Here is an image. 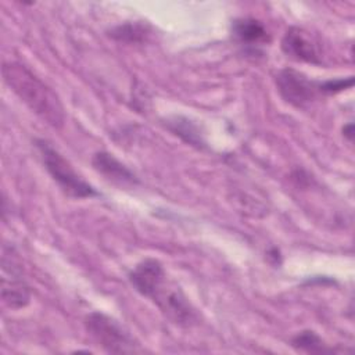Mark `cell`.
I'll use <instances>...</instances> for the list:
<instances>
[{
	"mask_svg": "<svg viewBox=\"0 0 355 355\" xmlns=\"http://www.w3.org/2000/svg\"><path fill=\"white\" fill-rule=\"evenodd\" d=\"M165 269L158 259L146 258L129 272V282L143 297L153 301L175 324L190 327L198 315L179 286L168 282Z\"/></svg>",
	"mask_w": 355,
	"mask_h": 355,
	"instance_id": "1",
	"label": "cell"
},
{
	"mask_svg": "<svg viewBox=\"0 0 355 355\" xmlns=\"http://www.w3.org/2000/svg\"><path fill=\"white\" fill-rule=\"evenodd\" d=\"M1 73L6 85L42 121L55 129L64 126V105L50 86L33 75L26 67L15 61L4 62Z\"/></svg>",
	"mask_w": 355,
	"mask_h": 355,
	"instance_id": "2",
	"label": "cell"
},
{
	"mask_svg": "<svg viewBox=\"0 0 355 355\" xmlns=\"http://www.w3.org/2000/svg\"><path fill=\"white\" fill-rule=\"evenodd\" d=\"M35 144L40 153L43 165L51 179L58 184V187L72 198H87L98 196L92 184H89L73 166L69 164L64 155L54 148L47 140L37 139Z\"/></svg>",
	"mask_w": 355,
	"mask_h": 355,
	"instance_id": "3",
	"label": "cell"
},
{
	"mask_svg": "<svg viewBox=\"0 0 355 355\" xmlns=\"http://www.w3.org/2000/svg\"><path fill=\"white\" fill-rule=\"evenodd\" d=\"M85 326L90 337L104 351L111 354L141 352L135 337L114 318L94 311L86 315Z\"/></svg>",
	"mask_w": 355,
	"mask_h": 355,
	"instance_id": "4",
	"label": "cell"
},
{
	"mask_svg": "<svg viewBox=\"0 0 355 355\" xmlns=\"http://www.w3.org/2000/svg\"><path fill=\"white\" fill-rule=\"evenodd\" d=\"M1 300L11 309H21L31 301V290L22 276V265L12 247L3 245Z\"/></svg>",
	"mask_w": 355,
	"mask_h": 355,
	"instance_id": "5",
	"label": "cell"
},
{
	"mask_svg": "<svg viewBox=\"0 0 355 355\" xmlns=\"http://www.w3.org/2000/svg\"><path fill=\"white\" fill-rule=\"evenodd\" d=\"M276 87L283 100L297 108L311 104L320 93L319 82L311 80L302 72L284 68L276 75Z\"/></svg>",
	"mask_w": 355,
	"mask_h": 355,
	"instance_id": "6",
	"label": "cell"
},
{
	"mask_svg": "<svg viewBox=\"0 0 355 355\" xmlns=\"http://www.w3.org/2000/svg\"><path fill=\"white\" fill-rule=\"evenodd\" d=\"M280 46L283 53L293 60L309 64L322 62L316 42L312 39L311 33H308L302 28L291 26L290 29H287Z\"/></svg>",
	"mask_w": 355,
	"mask_h": 355,
	"instance_id": "7",
	"label": "cell"
},
{
	"mask_svg": "<svg viewBox=\"0 0 355 355\" xmlns=\"http://www.w3.org/2000/svg\"><path fill=\"white\" fill-rule=\"evenodd\" d=\"M92 165L98 173L116 184L126 186L137 183L135 173L107 151H97L92 158Z\"/></svg>",
	"mask_w": 355,
	"mask_h": 355,
	"instance_id": "8",
	"label": "cell"
},
{
	"mask_svg": "<svg viewBox=\"0 0 355 355\" xmlns=\"http://www.w3.org/2000/svg\"><path fill=\"white\" fill-rule=\"evenodd\" d=\"M232 33L234 39L247 47L258 49L270 42L266 28L254 18H239L232 24Z\"/></svg>",
	"mask_w": 355,
	"mask_h": 355,
	"instance_id": "9",
	"label": "cell"
},
{
	"mask_svg": "<svg viewBox=\"0 0 355 355\" xmlns=\"http://www.w3.org/2000/svg\"><path fill=\"white\" fill-rule=\"evenodd\" d=\"M168 128L175 135L182 137L186 143L197 146V147L204 146V140L201 139V133H200L198 128L191 121H189L186 118H182V116H176V118H173V121L168 122Z\"/></svg>",
	"mask_w": 355,
	"mask_h": 355,
	"instance_id": "10",
	"label": "cell"
},
{
	"mask_svg": "<svg viewBox=\"0 0 355 355\" xmlns=\"http://www.w3.org/2000/svg\"><path fill=\"white\" fill-rule=\"evenodd\" d=\"M148 31L146 25L139 22H128L123 25H118L110 31V36L119 40V42H128V43H139L146 39Z\"/></svg>",
	"mask_w": 355,
	"mask_h": 355,
	"instance_id": "11",
	"label": "cell"
},
{
	"mask_svg": "<svg viewBox=\"0 0 355 355\" xmlns=\"http://www.w3.org/2000/svg\"><path fill=\"white\" fill-rule=\"evenodd\" d=\"M291 345L298 351L311 352V354H319V352L327 351L323 340L312 330H304L295 334L291 340Z\"/></svg>",
	"mask_w": 355,
	"mask_h": 355,
	"instance_id": "12",
	"label": "cell"
},
{
	"mask_svg": "<svg viewBox=\"0 0 355 355\" xmlns=\"http://www.w3.org/2000/svg\"><path fill=\"white\" fill-rule=\"evenodd\" d=\"M352 85H354V78L348 76V78H338V79L319 82V89H320V93L323 94H336L345 89L352 87Z\"/></svg>",
	"mask_w": 355,
	"mask_h": 355,
	"instance_id": "13",
	"label": "cell"
},
{
	"mask_svg": "<svg viewBox=\"0 0 355 355\" xmlns=\"http://www.w3.org/2000/svg\"><path fill=\"white\" fill-rule=\"evenodd\" d=\"M343 135L351 141L352 140V137H354V125L352 123H348V125H345L344 126V129H343Z\"/></svg>",
	"mask_w": 355,
	"mask_h": 355,
	"instance_id": "14",
	"label": "cell"
}]
</instances>
